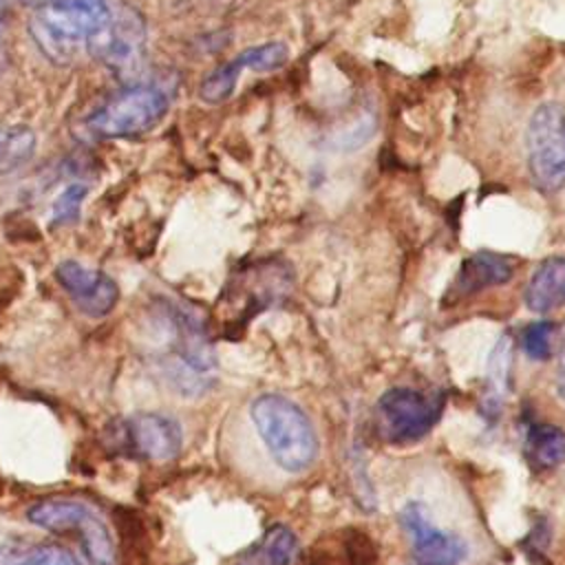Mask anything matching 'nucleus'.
I'll list each match as a JSON object with an SVG mask.
<instances>
[{"label":"nucleus","mask_w":565,"mask_h":565,"mask_svg":"<svg viewBox=\"0 0 565 565\" xmlns=\"http://www.w3.org/2000/svg\"><path fill=\"white\" fill-rule=\"evenodd\" d=\"M523 457L534 470H552L565 461V430L556 424H534L523 444Z\"/></svg>","instance_id":"2eb2a0df"},{"label":"nucleus","mask_w":565,"mask_h":565,"mask_svg":"<svg viewBox=\"0 0 565 565\" xmlns=\"http://www.w3.org/2000/svg\"><path fill=\"white\" fill-rule=\"evenodd\" d=\"M82 199H84V188L79 185H68L55 201L53 205V216L57 221H71L75 218V214L79 212V205H82Z\"/></svg>","instance_id":"412c9836"},{"label":"nucleus","mask_w":565,"mask_h":565,"mask_svg":"<svg viewBox=\"0 0 565 565\" xmlns=\"http://www.w3.org/2000/svg\"><path fill=\"white\" fill-rule=\"evenodd\" d=\"M35 150V135L26 128L0 130V172L13 170L24 163Z\"/></svg>","instance_id":"6ab92c4d"},{"label":"nucleus","mask_w":565,"mask_h":565,"mask_svg":"<svg viewBox=\"0 0 565 565\" xmlns=\"http://www.w3.org/2000/svg\"><path fill=\"white\" fill-rule=\"evenodd\" d=\"M565 305V258L550 256L539 263L525 287V307L547 313Z\"/></svg>","instance_id":"ddd939ff"},{"label":"nucleus","mask_w":565,"mask_h":565,"mask_svg":"<svg viewBox=\"0 0 565 565\" xmlns=\"http://www.w3.org/2000/svg\"><path fill=\"white\" fill-rule=\"evenodd\" d=\"M444 411V395H426L415 388L395 386L375 404L377 433L391 444H411L430 433Z\"/></svg>","instance_id":"0eeeda50"},{"label":"nucleus","mask_w":565,"mask_h":565,"mask_svg":"<svg viewBox=\"0 0 565 565\" xmlns=\"http://www.w3.org/2000/svg\"><path fill=\"white\" fill-rule=\"evenodd\" d=\"M249 417L274 461L287 472H302L318 455L316 430L305 411L278 393L258 395Z\"/></svg>","instance_id":"7ed1b4c3"},{"label":"nucleus","mask_w":565,"mask_h":565,"mask_svg":"<svg viewBox=\"0 0 565 565\" xmlns=\"http://www.w3.org/2000/svg\"><path fill=\"white\" fill-rule=\"evenodd\" d=\"M558 340H561V333L556 331V324L547 322V320L532 322L521 333V347H523L525 355L532 360H539V362L552 360L556 355Z\"/></svg>","instance_id":"a211bd4d"},{"label":"nucleus","mask_w":565,"mask_h":565,"mask_svg":"<svg viewBox=\"0 0 565 565\" xmlns=\"http://www.w3.org/2000/svg\"><path fill=\"white\" fill-rule=\"evenodd\" d=\"M243 71L238 68V64L234 60L216 66L210 75H205V79L201 82V88H199V95L203 102L207 104H221L225 102L234 88H236V82H238V75Z\"/></svg>","instance_id":"aec40b11"},{"label":"nucleus","mask_w":565,"mask_h":565,"mask_svg":"<svg viewBox=\"0 0 565 565\" xmlns=\"http://www.w3.org/2000/svg\"><path fill=\"white\" fill-rule=\"evenodd\" d=\"M168 113V97L154 86H130L106 99L88 119V128L106 139L137 137L154 128Z\"/></svg>","instance_id":"423d86ee"},{"label":"nucleus","mask_w":565,"mask_h":565,"mask_svg":"<svg viewBox=\"0 0 565 565\" xmlns=\"http://www.w3.org/2000/svg\"><path fill=\"white\" fill-rule=\"evenodd\" d=\"M53 276L75 307L90 318L108 316L119 300L117 282L106 271L82 260L66 258L57 263Z\"/></svg>","instance_id":"9d476101"},{"label":"nucleus","mask_w":565,"mask_h":565,"mask_svg":"<svg viewBox=\"0 0 565 565\" xmlns=\"http://www.w3.org/2000/svg\"><path fill=\"white\" fill-rule=\"evenodd\" d=\"M143 353L172 391L194 397L216 377V353L203 320L185 305L157 298L143 320Z\"/></svg>","instance_id":"f257e3e1"},{"label":"nucleus","mask_w":565,"mask_h":565,"mask_svg":"<svg viewBox=\"0 0 565 565\" xmlns=\"http://www.w3.org/2000/svg\"><path fill=\"white\" fill-rule=\"evenodd\" d=\"M24 2H29V4H33V7H38V4H42V2H46V0H24Z\"/></svg>","instance_id":"5701e85b"},{"label":"nucleus","mask_w":565,"mask_h":565,"mask_svg":"<svg viewBox=\"0 0 565 565\" xmlns=\"http://www.w3.org/2000/svg\"><path fill=\"white\" fill-rule=\"evenodd\" d=\"M556 355H558V364H556V386H558V393L565 402V327L561 331V340H558V349H556Z\"/></svg>","instance_id":"4be33fe9"},{"label":"nucleus","mask_w":565,"mask_h":565,"mask_svg":"<svg viewBox=\"0 0 565 565\" xmlns=\"http://www.w3.org/2000/svg\"><path fill=\"white\" fill-rule=\"evenodd\" d=\"M143 53V24L139 15L130 9L113 7L110 20L97 42L90 49V55L99 57L115 71L132 68Z\"/></svg>","instance_id":"9b49d317"},{"label":"nucleus","mask_w":565,"mask_h":565,"mask_svg":"<svg viewBox=\"0 0 565 565\" xmlns=\"http://www.w3.org/2000/svg\"><path fill=\"white\" fill-rule=\"evenodd\" d=\"M399 525L411 541L413 556L419 565H457L466 558V543L433 525L428 508L419 501L406 503L399 514Z\"/></svg>","instance_id":"1a4fd4ad"},{"label":"nucleus","mask_w":565,"mask_h":565,"mask_svg":"<svg viewBox=\"0 0 565 565\" xmlns=\"http://www.w3.org/2000/svg\"><path fill=\"white\" fill-rule=\"evenodd\" d=\"M289 60V49L285 42H265V44H256L249 46L245 51H241L234 62L238 64L241 71L249 68L256 73H269L276 71L280 66H285Z\"/></svg>","instance_id":"f3484780"},{"label":"nucleus","mask_w":565,"mask_h":565,"mask_svg":"<svg viewBox=\"0 0 565 565\" xmlns=\"http://www.w3.org/2000/svg\"><path fill=\"white\" fill-rule=\"evenodd\" d=\"M0 7H2V0H0Z\"/></svg>","instance_id":"b1692460"},{"label":"nucleus","mask_w":565,"mask_h":565,"mask_svg":"<svg viewBox=\"0 0 565 565\" xmlns=\"http://www.w3.org/2000/svg\"><path fill=\"white\" fill-rule=\"evenodd\" d=\"M115 448L146 461H170L183 444L181 424L166 413H137L113 422Z\"/></svg>","instance_id":"6e6552de"},{"label":"nucleus","mask_w":565,"mask_h":565,"mask_svg":"<svg viewBox=\"0 0 565 565\" xmlns=\"http://www.w3.org/2000/svg\"><path fill=\"white\" fill-rule=\"evenodd\" d=\"M296 547V534L285 525H274L265 532L260 543L238 561V565H289Z\"/></svg>","instance_id":"dca6fc26"},{"label":"nucleus","mask_w":565,"mask_h":565,"mask_svg":"<svg viewBox=\"0 0 565 565\" xmlns=\"http://www.w3.org/2000/svg\"><path fill=\"white\" fill-rule=\"evenodd\" d=\"M110 13L108 0H46L35 7L29 31L51 62L73 64L90 53Z\"/></svg>","instance_id":"f03ea898"},{"label":"nucleus","mask_w":565,"mask_h":565,"mask_svg":"<svg viewBox=\"0 0 565 565\" xmlns=\"http://www.w3.org/2000/svg\"><path fill=\"white\" fill-rule=\"evenodd\" d=\"M26 519L60 536L79 543L90 565H117V545L106 519L86 501L71 497H51L33 503Z\"/></svg>","instance_id":"20e7f679"},{"label":"nucleus","mask_w":565,"mask_h":565,"mask_svg":"<svg viewBox=\"0 0 565 565\" xmlns=\"http://www.w3.org/2000/svg\"><path fill=\"white\" fill-rule=\"evenodd\" d=\"M417 565H419V563H417Z\"/></svg>","instance_id":"393cba45"},{"label":"nucleus","mask_w":565,"mask_h":565,"mask_svg":"<svg viewBox=\"0 0 565 565\" xmlns=\"http://www.w3.org/2000/svg\"><path fill=\"white\" fill-rule=\"evenodd\" d=\"M516 260L494 252H477L461 263V269L450 287V296H470L492 285H503L514 276Z\"/></svg>","instance_id":"f8f14e48"},{"label":"nucleus","mask_w":565,"mask_h":565,"mask_svg":"<svg viewBox=\"0 0 565 565\" xmlns=\"http://www.w3.org/2000/svg\"><path fill=\"white\" fill-rule=\"evenodd\" d=\"M527 168L534 185L556 192L565 185V106L541 104L525 128Z\"/></svg>","instance_id":"39448f33"},{"label":"nucleus","mask_w":565,"mask_h":565,"mask_svg":"<svg viewBox=\"0 0 565 565\" xmlns=\"http://www.w3.org/2000/svg\"><path fill=\"white\" fill-rule=\"evenodd\" d=\"M0 565H86L71 550L51 541H11L0 545Z\"/></svg>","instance_id":"4468645a"}]
</instances>
